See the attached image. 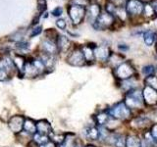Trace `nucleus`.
<instances>
[{
  "label": "nucleus",
  "mask_w": 157,
  "mask_h": 147,
  "mask_svg": "<svg viewBox=\"0 0 157 147\" xmlns=\"http://www.w3.org/2000/svg\"><path fill=\"white\" fill-rule=\"evenodd\" d=\"M59 147H76L75 140L73 139L72 134H67L65 137V140L62 144L59 145Z\"/></svg>",
  "instance_id": "nucleus-26"
},
{
  "label": "nucleus",
  "mask_w": 157,
  "mask_h": 147,
  "mask_svg": "<svg viewBox=\"0 0 157 147\" xmlns=\"http://www.w3.org/2000/svg\"><path fill=\"white\" fill-rule=\"evenodd\" d=\"M67 61L72 66H76V67L85 66L86 63V60L85 55H83L82 47H78V48L73 49V51L69 54Z\"/></svg>",
  "instance_id": "nucleus-7"
},
{
  "label": "nucleus",
  "mask_w": 157,
  "mask_h": 147,
  "mask_svg": "<svg viewBox=\"0 0 157 147\" xmlns=\"http://www.w3.org/2000/svg\"><path fill=\"white\" fill-rule=\"evenodd\" d=\"M119 49L121 51H127V50H129V46L126 45V44H119Z\"/></svg>",
  "instance_id": "nucleus-37"
},
{
  "label": "nucleus",
  "mask_w": 157,
  "mask_h": 147,
  "mask_svg": "<svg viewBox=\"0 0 157 147\" xmlns=\"http://www.w3.org/2000/svg\"><path fill=\"white\" fill-rule=\"evenodd\" d=\"M154 72H155V68L152 65H147V66H144V68H142V73H144V75L147 77L154 75Z\"/></svg>",
  "instance_id": "nucleus-28"
},
{
  "label": "nucleus",
  "mask_w": 157,
  "mask_h": 147,
  "mask_svg": "<svg viewBox=\"0 0 157 147\" xmlns=\"http://www.w3.org/2000/svg\"><path fill=\"white\" fill-rule=\"evenodd\" d=\"M142 94H144V103L147 105H155L157 104V90L152 88L150 86L145 85L144 90H142Z\"/></svg>",
  "instance_id": "nucleus-12"
},
{
  "label": "nucleus",
  "mask_w": 157,
  "mask_h": 147,
  "mask_svg": "<svg viewBox=\"0 0 157 147\" xmlns=\"http://www.w3.org/2000/svg\"><path fill=\"white\" fill-rule=\"evenodd\" d=\"M41 32H42V27H41V26H37V27H36L33 29H32L31 37H33V36H38V34L40 33Z\"/></svg>",
  "instance_id": "nucleus-31"
},
{
  "label": "nucleus",
  "mask_w": 157,
  "mask_h": 147,
  "mask_svg": "<svg viewBox=\"0 0 157 147\" xmlns=\"http://www.w3.org/2000/svg\"><path fill=\"white\" fill-rule=\"evenodd\" d=\"M15 65L13 61L9 58H3L0 60V81H6L10 74L14 71Z\"/></svg>",
  "instance_id": "nucleus-8"
},
{
  "label": "nucleus",
  "mask_w": 157,
  "mask_h": 147,
  "mask_svg": "<svg viewBox=\"0 0 157 147\" xmlns=\"http://www.w3.org/2000/svg\"><path fill=\"white\" fill-rule=\"evenodd\" d=\"M110 115L106 112H101L96 116V123L99 126H104L106 123L109 120Z\"/></svg>",
  "instance_id": "nucleus-24"
},
{
  "label": "nucleus",
  "mask_w": 157,
  "mask_h": 147,
  "mask_svg": "<svg viewBox=\"0 0 157 147\" xmlns=\"http://www.w3.org/2000/svg\"><path fill=\"white\" fill-rule=\"evenodd\" d=\"M126 147H141V140L136 135H128Z\"/></svg>",
  "instance_id": "nucleus-18"
},
{
  "label": "nucleus",
  "mask_w": 157,
  "mask_h": 147,
  "mask_svg": "<svg viewBox=\"0 0 157 147\" xmlns=\"http://www.w3.org/2000/svg\"><path fill=\"white\" fill-rule=\"evenodd\" d=\"M125 9L128 18L136 19L142 16V14H144V3L141 0H127Z\"/></svg>",
  "instance_id": "nucleus-3"
},
{
  "label": "nucleus",
  "mask_w": 157,
  "mask_h": 147,
  "mask_svg": "<svg viewBox=\"0 0 157 147\" xmlns=\"http://www.w3.org/2000/svg\"><path fill=\"white\" fill-rule=\"evenodd\" d=\"M26 119L23 116H13L8 122L9 129L14 134H20L24 130V124Z\"/></svg>",
  "instance_id": "nucleus-9"
},
{
  "label": "nucleus",
  "mask_w": 157,
  "mask_h": 147,
  "mask_svg": "<svg viewBox=\"0 0 157 147\" xmlns=\"http://www.w3.org/2000/svg\"><path fill=\"white\" fill-rule=\"evenodd\" d=\"M51 14L53 15L54 17H60L61 15L63 14V9L61 7H56L55 9L52 10Z\"/></svg>",
  "instance_id": "nucleus-32"
},
{
  "label": "nucleus",
  "mask_w": 157,
  "mask_h": 147,
  "mask_svg": "<svg viewBox=\"0 0 157 147\" xmlns=\"http://www.w3.org/2000/svg\"><path fill=\"white\" fill-rule=\"evenodd\" d=\"M94 52V58L95 60H98L100 62H105L107 60H109V58L111 56V51L110 48L107 45H98L95 46L93 49Z\"/></svg>",
  "instance_id": "nucleus-11"
},
{
  "label": "nucleus",
  "mask_w": 157,
  "mask_h": 147,
  "mask_svg": "<svg viewBox=\"0 0 157 147\" xmlns=\"http://www.w3.org/2000/svg\"><path fill=\"white\" fill-rule=\"evenodd\" d=\"M24 130L31 134H36V124H34V122L31 119H26L24 124Z\"/></svg>",
  "instance_id": "nucleus-19"
},
{
  "label": "nucleus",
  "mask_w": 157,
  "mask_h": 147,
  "mask_svg": "<svg viewBox=\"0 0 157 147\" xmlns=\"http://www.w3.org/2000/svg\"><path fill=\"white\" fill-rule=\"evenodd\" d=\"M126 141H127V137H125L124 135H117L114 146L115 147H126Z\"/></svg>",
  "instance_id": "nucleus-27"
},
{
  "label": "nucleus",
  "mask_w": 157,
  "mask_h": 147,
  "mask_svg": "<svg viewBox=\"0 0 157 147\" xmlns=\"http://www.w3.org/2000/svg\"><path fill=\"white\" fill-rule=\"evenodd\" d=\"M150 132H151L152 136H153L154 138L157 140V124H155V125H153V126H151V130H150Z\"/></svg>",
  "instance_id": "nucleus-34"
},
{
  "label": "nucleus",
  "mask_w": 157,
  "mask_h": 147,
  "mask_svg": "<svg viewBox=\"0 0 157 147\" xmlns=\"http://www.w3.org/2000/svg\"><path fill=\"white\" fill-rule=\"evenodd\" d=\"M109 1L114 4L117 8H125L127 3V0H109Z\"/></svg>",
  "instance_id": "nucleus-29"
},
{
  "label": "nucleus",
  "mask_w": 157,
  "mask_h": 147,
  "mask_svg": "<svg viewBox=\"0 0 157 147\" xmlns=\"http://www.w3.org/2000/svg\"><path fill=\"white\" fill-rule=\"evenodd\" d=\"M56 26L57 28H59L60 29H62V31H64V29L66 28V21L65 20H63V19H59L56 21Z\"/></svg>",
  "instance_id": "nucleus-30"
},
{
  "label": "nucleus",
  "mask_w": 157,
  "mask_h": 147,
  "mask_svg": "<svg viewBox=\"0 0 157 147\" xmlns=\"http://www.w3.org/2000/svg\"><path fill=\"white\" fill-rule=\"evenodd\" d=\"M56 43H57L59 52H66L71 47V41L69 40L66 36H59V37H57Z\"/></svg>",
  "instance_id": "nucleus-16"
},
{
  "label": "nucleus",
  "mask_w": 157,
  "mask_h": 147,
  "mask_svg": "<svg viewBox=\"0 0 157 147\" xmlns=\"http://www.w3.org/2000/svg\"><path fill=\"white\" fill-rule=\"evenodd\" d=\"M144 82H145V85L150 86V87L154 88V89L157 90V77L156 76L152 75V76L146 77Z\"/></svg>",
  "instance_id": "nucleus-25"
},
{
  "label": "nucleus",
  "mask_w": 157,
  "mask_h": 147,
  "mask_svg": "<svg viewBox=\"0 0 157 147\" xmlns=\"http://www.w3.org/2000/svg\"><path fill=\"white\" fill-rule=\"evenodd\" d=\"M36 130L38 134H40L50 135V134L52 132V127L47 121L41 120L36 123Z\"/></svg>",
  "instance_id": "nucleus-15"
},
{
  "label": "nucleus",
  "mask_w": 157,
  "mask_h": 147,
  "mask_svg": "<svg viewBox=\"0 0 157 147\" xmlns=\"http://www.w3.org/2000/svg\"><path fill=\"white\" fill-rule=\"evenodd\" d=\"M125 103L126 105L130 108V109H140L144 104V94H142V90L140 89H132L128 91L125 97Z\"/></svg>",
  "instance_id": "nucleus-1"
},
{
  "label": "nucleus",
  "mask_w": 157,
  "mask_h": 147,
  "mask_svg": "<svg viewBox=\"0 0 157 147\" xmlns=\"http://www.w3.org/2000/svg\"><path fill=\"white\" fill-rule=\"evenodd\" d=\"M68 13L72 24L74 26H78V24L82 23L83 19L86 17V7L83 5L72 4L68 8Z\"/></svg>",
  "instance_id": "nucleus-2"
},
{
  "label": "nucleus",
  "mask_w": 157,
  "mask_h": 147,
  "mask_svg": "<svg viewBox=\"0 0 157 147\" xmlns=\"http://www.w3.org/2000/svg\"><path fill=\"white\" fill-rule=\"evenodd\" d=\"M114 74L120 81L130 80L136 75V69L132 67L130 62H123L117 68H115Z\"/></svg>",
  "instance_id": "nucleus-4"
},
{
  "label": "nucleus",
  "mask_w": 157,
  "mask_h": 147,
  "mask_svg": "<svg viewBox=\"0 0 157 147\" xmlns=\"http://www.w3.org/2000/svg\"><path fill=\"white\" fill-rule=\"evenodd\" d=\"M144 40L146 46H151L153 45V43L155 41V33L153 31H146L144 32Z\"/></svg>",
  "instance_id": "nucleus-21"
},
{
  "label": "nucleus",
  "mask_w": 157,
  "mask_h": 147,
  "mask_svg": "<svg viewBox=\"0 0 157 147\" xmlns=\"http://www.w3.org/2000/svg\"><path fill=\"white\" fill-rule=\"evenodd\" d=\"M86 147H95V146H93V145H87V146H86Z\"/></svg>",
  "instance_id": "nucleus-38"
},
{
  "label": "nucleus",
  "mask_w": 157,
  "mask_h": 147,
  "mask_svg": "<svg viewBox=\"0 0 157 147\" xmlns=\"http://www.w3.org/2000/svg\"><path fill=\"white\" fill-rule=\"evenodd\" d=\"M93 49L90 45H85L82 47V50L83 52V55L86 57V62H93L95 60L94 58V52H93Z\"/></svg>",
  "instance_id": "nucleus-17"
},
{
  "label": "nucleus",
  "mask_w": 157,
  "mask_h": 147,
  "mask_svg": "<svg viewBox=\"0 0 157 147\" xmlns=\"http://www.w3.org/2000/svg\"><path fill=\"white\" fill-rule=\"evenodd\" d=\"M101 14V7L99 6V4L97 3H91L90 4V6L86 7V19L91 24H93L98 17Z\"/></svg>",
  "instance_id": "nucleus-10"
},
{
  "label": "nucleus",
  "mask_w": 157,
  "mask_h": 147,
  "mask_svg": "<svg viewBox=\"0 0 157 147\" xmlns=\"http://www.w3.org/2000/svg\"><path fill=\"white\" fill-rule=\"evenodd\" d=\"M86 138L90 140H97L99 138V130L95 126H90L85 131Z\"/></svg>",
  "instance_id": "nucleus-20"
},
{
  "label": "nucleus",
  "mask_w": 157,
  "mask_h": 147,
  "mask_svg": "<svg viewBox=\"0 0 157 147\" xmlns=\"http://www.w3.org/2000/svg\"><path fill=\"white\" fill-rule=\"evenodd\" d=\"M142 16H144V18H147V19H151L155 16L154 9L150 3L144 4V14H142Z\"/></svg>",
  "instance_id": "nucleus-22"
},
{
  "label": "nucleus",
  "mask_w": 157,
  "mask_h": 147,
  "mask_svg": "<svg viewBox=\"0 0 157 147\" xmlns=\"http://www.w3.org/2000/svg\"><path fill=\"white\" fill-rule=\"evenodd\" d=\"M17 47L20 48V49H24V50H26V49L29 48V43L26 42V41H21V42H18L17 43Z\"/></svg>",
  "instance_id": "nucleus-33"
},
{
  "label": "nucleus",
  "mask_w": 157,
  "mask_h": 147,
  "mask_svg": "<svg viewBox=\"0 0 157 147\" xmlns=\"http://www.w3.org/2000/svg\"><path fill=\"white\" fill-rule=\"evenodd\" d=\"M109 115L117 120H127L131 117V109L125 102H119L109 110Z\"/></svg>",
  "instance_id": "nucleus-5"
},
{
  "label": "nucleus",
  "mask_w": 157,
  "mask_h": 147,
  "mask_svg": "<svg viewBox=\"0 0 157 147\" xmlns=\"http://www.w3.org/2000/svg\"><path fill=\"white\" fill-rule=\"evenodd\" d=\"M150 4L152 5V7H153L154 12H155V16L157 17V0H152Z\"/></svg>",
  "instance_id": "nucleus-36"
},
{
  "label": "nucleus",
  "mask_w": 157,
  "mask_h": 147,
  "mask_svg": "<svg viewBox=\"0 0 157 147\" xmlns=\"http://www.w3.org/2000/svg\"><path fill=\"white\" fill-rule=\"evenodd\" d=\"M40 72L38 71V69L34 66V64L33 63V60L28 61L25 64L24 71H23V76L29 77H34L38 75H40Z\"/></svg>",
  "instance_id": "nucleus-14"
},
{
  "label": "nucleus",
  "mask_w": 157,
  "mask_h": 147,
  "mask_svg": "<svg viewBox=\"0 0 157 147\" xmlns=\"http://www.w3.org/2000/svg\"><path fill=\"white\" fill-rule=\"evenodd\" d=\"M41 49L43 53L54 56L58 52V46H57L56 40H53V39H50V38L44 39L41 42Z\"/></svg>",
  "instance_id": "nucleus-13"
},
{
  "label": "nucleus",
  "mask_w": 157,
  "mask_h": 147,
  "mask_svg": "<svg viewBox=\"0 0 157 147\" xmlns=\"http://www.w3.org/2000/svg\"><path fill=\"white\" fill-rule=\"evenodd\" d=\"M33 141L36 142L37 145L44 144L49 141V135H44V134H38V132H36V134H33Z\"/></svg>",
  "instance_id": "nucleus-23"
},
{
  "label": "nucleus",
  "mask_w": 157,
  "mask_h": 147,
  "mask_svg": "<svg viewBox=\"0 0 157 147\" xmlns=\"http://www.w3.org/2000/svg\"><path fill=\"white\" fill-rule=\"evenodd\" d=\"M39 147H55V143H54L53 141H50V140H49L48 142H46V143L39 145Z\"/></svg>",
  "instance_id": "nucleus-35"
},
{
  "label": "nucleus",
  "mask_w": 157,
  "mask_h": 147,
  "mask_svg": "<svg viewBox=\"0 0 157 147\" xmlns=\"http://www.w3.org/2000/svg\"><path fill=\"white\" fill-rule=\"evenodd\" d=\"M116 21L115 16L107 13L106 11L100 14V16L98 17L96 22L92 24V27L97 31H104L106 28H110L114 24Z\"/></svg>",
  "instance_id": "nucleus-6"
}]
</instances>
